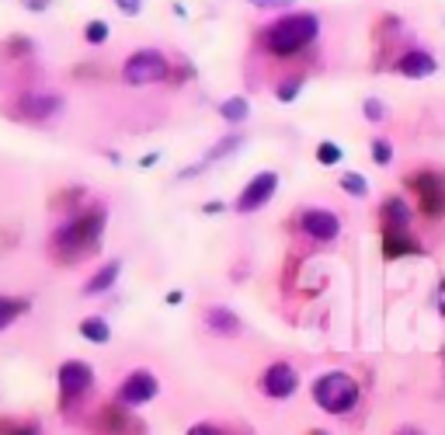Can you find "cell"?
Returning <instances> with one entry per match:
<instances>
[{
    "instance_id": "cell-1",
    "label": "cell",
    "mask_w": 445,
    "mask_h": 435,
    "mask_svg": "<svg viewBox=\"0 0 445 435\" xmlns=\"http://www.w3.org/2000/svg\"><path fill=\"white\" fill-rule=\"evenodd\" d=\"M108 213L105 206H91V209H80L70 219H63L56 226L53 241H49V254L59 265H74L84 261L87 254H94L101 247V234H105Z\"/></svg>"
},
{
    "instance_id": "cell-2",
    "label": "cell",
    "mask_w": 445,
    "mask_h": 435,
    "mask_svg": "<svg viewBox=\"0 0 445 435\" xmlns=\"http://www.w3.org/2000/svg\"><path fill=\"white\" fill-rule=\"evenodd\" d=\"M316 35H320V18L310 11H292L286 18H279L271 28H264L261 46L271 56H296L303 53Z\"/></svg>"
},
{
    "instance_id": "cell-3",
    "label": "cell",
    "mask_w": 445,
    "mask_h": 435,
    "mask_svg": "<svg viewBox=\"0 0 445 435\" xmlns=\"http://www.w3.org/2000/svg\"><path fill=\"white\" fill-rule=\"evenodd\" d=\"M359 397H362L359 380L351 373H341V369H331V373L316 376V383H314L316 408H324L327 414H348V411L359 404Z\"/></svg>"
},
{
    "instance_id": "cell-4",
    "label": "cell",
    "mask_w": 445,
    "mask_h": 435,
    "mask_svg": "<svg viewBox=\"0 0 445 435\" xmlns=\"http://www.w3.org/2000/svg\"><path fill=\"white\" fill-rule=\"evenodd\" d=\"M171 77V63L160 49H136V53L122 63V81L129 87H150Z\"/></svg>"
},
{
    "instance_id": "cell-5",
    "label": "cell",
    "mask_w": 445,
    "mask_h": 435,
    "mask_svg": "<svg viewBox=\"0 0 445 435\" xmlns=\"http://www.w3.org/2000/svg\"><path fill=\"white\" fill-rule=\"evenodd\" d=\"M275 189H279V174L275 171H261V174H254L244 189H240V195H236L234 209L240 213V216H247V213H258L261 206H268L271 202V195H275Z\"/></svg>"
},
{
    "instance_id": "cell-6",
    "label": "cell",
    "mask_w": 445,
    "mask_h": 435,
    "mask_svg": "<svg viewBox=\"0 0 445 435\" xmlns=\"http://www.w3.org/2000/svg\"><path fill=\"white\" fill-rule=\"evenodd\" d=\"M299 226H303V234H306L310 241H316V244H331V241H338V234H341V216L334 209L310 206V209H303Z\"/></svg>"
},
{
    "instance_id": "cell-7",
    "label": "cell",
    "mask_w": 445,
    "mask_h": 435,
    "mask_svg": "<svg viewBox=\"0 0 445 435\" xmlns=\"http://www.w3.org/2000/svg\"><path fill=\"white\" fill-rule=\"evenodd\" d=\"M91 383H94V369H91L87 362L70 359V362L59 366V397H63V404L80 401V397L91 390Z\"/></svg>"
},
{
    "instance_id": "cell-8",
    "label": "cell",
    "mask_w": 445,
    "mask_h": 435,
    "mask_svg": "<svg viewBox=\"0 0 445 435\" xmlns=\"http://www.w3.org/2000/svg\"><path fill=\"white\" fill-rule=\"evenodd\" d=\"M160 383L154 373H146V369H132L126 380L119 383V404H126V408H139V404H150L154 397H157Z\"/></svg>"
},
{
    "instance_id": "cell-9",
    "label": "cell",
    "mask_w": 445,
    "mask_h": 435,
    "mask_svg": "<svg viewBox=\"0 0 445 435\" xmlns=\"http://www.w3.org/2000/svg\"><path fill=\"white\" fill-rule=\"evenodd\" d=\"M261 390L271 401H286L299 390V373L289 366V362H271L261 376Z\"/></svg>"
},
{
    "instance_id": "cell-10",
    "label": "cell",
    "mask_w": 445,
    "mask_h": 435,
    "mask_svg": "<svg viewBox=\"0 0 445 435\" xmlns=\"http://www.w3.org/2000/svg\"><path fill=\"white\" fill-rule=\"evenodd\" d=\"M59 109H63V101H59L56 94H25V98H18L14 115L31 122V126H42V122H49L53 115H59Z\"/></svg>"
},
{
    "instance_id": "cell-11",
    "label": "cell",
    "mask_w": 445,
    "mask_h": 435,
    "mask_svg": "<svg viewBox=\"0 0 445 435\" xmlns=\"http://www.w3.org/2000/svg\"><path fill=\"white\" fill-rule=\"evenodd\" d=\"M439 70V59L428 53V49H407V53L396 59V74L411 77V81H424Z\"/></svg>"
},
{
    "instance_id": "cell-12",
    "label": "cell",
    "mask_w": 445,
    "mask_h": 435,
    "mask_svg": "<svg viewBox=\"0 0 445 435\" xmlns=\"http://www.w3.org/2000/svg\"><path fill=\"white\" fill-rule=\"evenodd\" d=\"M206 327H209V334H216V338H236L244 331V321L236 317L230 306L212 303L209 310H206Z\"/></svg>"
},
{
    "instance_id": "cell-13",
    "label": "cell",
    "mask_w": 445,
    "mask_h": 435,
    "mask_svg": "<svg viewBox=\"0 0 445 435\" xmlns=\"http://www.w3.org/2000/svg\"><path fill=\"white\" fill-rule=\"evenodd\" d=\"M383 219H386V234H407L411 223H414V209L400 195H393L383 202Z\"/></svg>"
},
{
    "instance_id": "cell-14",
    "label": "cell",
    "mask_w": 445,
    "mask_h": 435,
    "mask_svg": "<svg viewBox=\"0 0 445 435\" xmlns=\"http://www.w3.org/2000/svg\"><path fill=\"white\" fill-rule=\"evenodd\" d=\"M414 185H421L418 195L424 199V209H428V213H442V209H445L442 178H431V174H424V178H414Z\"/></svg>"
},
{
    "instance_id": "cell-15",
    "label": "cell",
    "mask_w": 445,
    "mask_h": 435,
    "mask_svg": "<svg viewBox=\"0 0 445 435\" xmlns=\"http://www.w3.org/2000/svg\"><path fill=\"white\" fill-rule=\"evenodd\" d=\"M119 272H122V265H119V261H108V265H101L98 272L84 282V293H87V296H94V293H105V289H111V286L119 282Z\"/></svg>"
},
{
    "instance_id": "cell-16",
    "label": "cell",
    "mask_w": 445,
    "mask_h": 435,
    "mask_svg": "<svg viewBox=\"0 0 445 435\" xmlns=\"http://www.w3.org/2000/svg\"><path fill=\"white\" fill-rule=\"evenodd\" d=\"M219 119H223V122H234V126L247 122V119H251V105H247V98H240V94L226 98V101L219 105Z\"/></svg>"
},
{
    "instance_id": "cell-17",
    "label": "cell",
    "mask_w": 445,
    "mask_h": 435,
    "mask_svg": "<svg viewBox=\"0 0 445 435\" xmlns=\"http://www.w3.org/2000/svg\"><path fill=\"white\" fill-rule=\"evenodd\" d=\"M80 334L87 341H94V345H108L111 341V327H108L105 317H84L80 321Z\"/></svg>"
},
{
    "instance_id": "cell-18",
    "label": "cell",
    "mask_w": 445,
    "mask_h": 435,
    "mask_svg": "<svg viewBox=\"0 0 445 435\" xmlns=\"http://www.w3.org/2000/svg\"><path fill=\"white\" fill-rule=\"evenodd\" d=\"M21 314H28V299H18V296H0V331L14 324Z\"/></svg>"
},
{
    "instance_id": "cell-19",
    "label": "cell",
    "mask_w": 445,
    "mask_h": 435,
    "mask_svg": "<svg viewBox=\"0 0 445 435\" xmlns=\"http://www.w3.org/2000/svg\"><path fill=\"white\" fill-rule=\"evenodd\" d=\"M0 435H42L35 421H18V418H0Z\"/></svg>"
},
{
    "instance_id": "cell-20",
    "label": "cell",
    "mask_w": 445,
    "mask_h": 435,
    "mask_svg": "<svg viewBox=\"0 0 445 435\" xmlns=\"http://www.w3.org/2000/svg\"><path fill=\"white\" fill-rule=\"evenodd\" d=\"M341 189H344V195H351V199H366V195H369V181L362 178V174H355V171H351V174H344V178H341Z\"/></svg>"
},
{
    "instance_id": "cell-21",
    "label": "cell",
    "mask_w": 445,
    "mask_h": 435,
    "mask_svg": "<svg viewBox=\"0 0 445 435\" xmlns=\"http://www.w3.org/2000/svg\"><path fill=\"white\" fill-rule=\"evenodd\" d=\"M316 161L324 164V167L338 164V161H341V146H338V143H331V139H324V143L316 146Z\"/></svg>"
},
{
    "instance_id": "cell-22",
    "label": "cell",
    "mask_w": 445,
    "mask_h": 435,
    "mask_svg": "<svg viewBox=\"0 0 445 435\" xmlns=\"http://www.w3.org/2000/svg\"><path fill=\"white\" fill-rule=\"evenodd\" d=\"M84 39H87L91 46H101V42L108 39V21H101V18H98V21H87V28H84Z\"/></svg>"
},
{
    "instance_id": "cell-23",
    "label": "cell",
    "mask_w": 445,
    "mask_h": 435,
    "mask_svg": "<svg viewBox=\"0 0 445 435\" xmlns=\"http://www.w3.org/2000/svg\"><path fill=\"white\" fill-rule=\"evenodd\" d=\"M372 161L379 164V167H386V164L393 161V143H390V139L379 136L376 143H372Z\"/></svg>"
},
{
    "instance_id": "cell-24",
    "label": "cell",
    "mask_w": 445,
    "mask_h": 435,
    "mask_svg": "<svg viewBox=\"0 0 445 435\" xmlns=\"http://www.w3.org/2000/svg\"><path fill=\"white\" fill-rule=\"evenodd\" d=\"M299 91H303V81H299V77H292V81H282L279 87H275L279 101H292V98H296Z\"/></svg>"
},
{
    "instance_id": "cell-25",
    "label": "cell",
    "mask_w": 445,
    "mask_h": 435,
    "mask_svg": "<svg viewBox=\"0 0 445 435\" xmlns=\"http://www.w3.org/2000/svg\"><path fill=\"white\" fill-rule=\"evenodd\" d=\"M240 143H244L240 136H230L226 143H216V146H212V154H209V161H216V157H226V154H234Z\"/></svg>"
},
{
    "instance_id": "cell-26",
    "label": "cell",
    "mask_w": 445,
    "mask_h": 435,
    "mask_svg": "<svg viewBox=\"0 0 445 435\" xmlns=\"http://www.w3.org/2000/svg\"><path fill=\"white\" fill-rule=\"evenodd\" d=\"M362 109H366V119H372V122L386 119V109H383V101H379V98H369V101L362 105Z\"/></svg>"
},
{
    "instance_id": "cell-27",
    "label": "cell",
    "mask_w": 445,
    "mask_h": 435,
    "mask_svg": "<svg viewBox=\"0 0 445 435\" xmlns=\"http://www.w3.org/2000/svg\"><path fill=\"white\" fill-rule=\"evenodd\" d=\"M258 11H282V7H292V0H251Z\"/></svg>"
},
{
    "instance_id": "cell-28",
    "label": "cell",
    "mask_w": 445,
    "mask_h": 435,
    "mask_svg": "<svg viewBox=\"0 0 445 435\" xmlns=\"http://www.w3.org/2000/svg\"><path fill=\"white\" fill-rule=\"evenodd\" d=\"M115 4H119V11L129 14V18H136V14L143 11V0H115Z\"/></svg>"
},
{
    "instance_id": "cell-29",
    "label": "cell",
    "mask_w": 445,
    "mask_h": 435,
    "mask_svg": "<svg viewBox=\"0 0 445 435\" xmlns=\"http://www.w3.org/2000/svg\"><path fill=\"white\" fill-rule=\"evenodd\" d=\"M188 435H219V429H212V425H191Z\"/></svg>"
},
{
    "instance_id": "cell-30",
    "label": "cell",
    "mask_w": 445,
    "mask_h": 435,
    "mask_svg": "<svg viewBox=\"0 0 445 435\" xmlns=\"http://www.w3.org/2000/svg\"><path fill=\"white\" fill-rule=\"evenodd\" d=\"M314 435H324V432H314Z\"/></svg>"
}]
</instances>
